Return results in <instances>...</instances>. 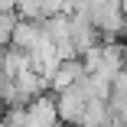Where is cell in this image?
Returning <instances> with one entry per match:
<instances>
[{
    "instance_id": "6da1fadb",
    "label": "cell",
    "mask_w": 127,
    "mask_h": 127,
    "mask_svg": "<svg viewBox=\"0 0 127 127\" xmlns=\"http://www.w3.org/2000/svg\"><path fill=\"white\" fill-rule=\"evenodd\" d=\"M23 124L26 127H59V111H56V98L42 95L36 101H30L23 108Z\"/></svg>"
},
{
    "instance_id": "7a4b0ae2",
    "label": "cell",
    "mask_w": 127,
    "mask_h": 127,
    "mask_svg": "<svg viewBox=\"0 0 127 127\" xmlns=\"http://www.w3.org/2000/svg\"><path fill=\"white\" fill-rule=\"evenodd\" d=\"M85 62L82 59H62L59 65H56V72L49 75V91L52 95H62V91H68L75 82H82L85 78Z\"/></svg>"
},
{
    "instance_id": "3957f363",
    "label": "cell",
    "mask_w": 127,
    "mask_h": 127,
    "mask_svg": "<svg viewBox=\"0 0 127 127\" xmlns=\"http://www.w3.org/2000/svg\"><path fill=\"white\" fill-rule=\"evenodd\" d=\"M13 49H20V52H33V49L46 46V33H42V23H33V20H16L13 26V39H10Z\"/></svg>"
},
{
    "instance_id": "277c9868",
    "label": "cell",
    "mask_w": 127,
    "mask_h": 127,
    "mask_svg": "<svg viewBox=\"0 0 127 127\" xmlns=\"http://www.w3.org/2000/svg\"><path fill=\"white\" fill-rule=\"evenodd\" d=\"M72 46H75V52H78V59L88 52V49L101 46L98 30L91 26V20H88V16H82V13H72Z\"/></svg>"
},
{
    "instance_id": "5b68a950",
    "label": "cell",
    "mask_w": 127,
    "mask_h": 127,
    "mask_svg": "<svg viewBox=\"0 0 127 127\" xmlns=\"http://www.w3.org/2000/svg\"><path fill=\"white\" fill-rule=\"evenodd\" d=\"M23 72H30V59H26V52H20V49L7 46V49H3V75L13 82V78H20Z\"/></svg>"
},
{
    "instance_id": "8992f818",
    "label": "cell",
    "mask_w": 127,
    "mask_h": 127,
    "mask_svg": "<svg viewBox=\"0 0 127 127\" xmlns=\"http://www.w3.org/2000/svg\"><path fill=\"white\" fill-rule=\"evenodd\" d=\"M16 20H20V16H13V13H0V49H7V46H10Z\"/></svg>"
}]
</instances>
